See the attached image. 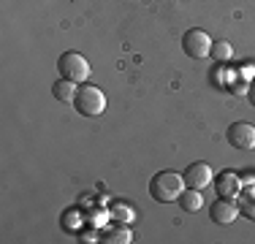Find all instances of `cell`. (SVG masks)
Returning a JSON list of instances; mask_svg holds the SVG:
<instances>
[{"mask_svg": "<svg viewBox=\"0 0 255 244\" xmlns=\"http://www.w3.org/2000/svg\"><path fill=\"white\" fill-rule=\"evenodd\" d=\"M182 190H185V176H179L177 171H157L152 176V182H149V195H152L155 201H160V204H171V201H177Z\"/></svg>", "mask_w": 255, "mask_h": 244, "instance_id": "obj_1", "label": "cell"}, {"mask_svg": "<svg viewBox=\"0 0 255 244\" xmlns=\"http://www.w3.org/2000/svg\"><path fill=\"white\" fill-rule=\"evenodd\" d=\"M215 190L220 198H236L242 193V179L234 174V171H220L215 176Z\"/></svg>", "mask_w": 255, "mask_h": 244, "instance_id": "obj_7", "label": "cell"}, {"mask_svg": "<svg viewBox=\"0 0 255 244\" xmlns=\"http://www.w3.org/2000/svg\"><path fill=\"white\" fill-rule=\"evenodd\" d=\"M236 206H239V215H245L247 220H255V190L239 193V198H236Z\"/></svg>", "mask_w": 255, "mask_h": 244, "instance_id": "obj_11", "label": "cell"}, {"mask_svg": "<svg viewBox=\"0 0 255 244\" xmlns=\"http://www.w3.org/2000/svg\"><path fill=\"white\" fill-rule=\"evenodd\" d=\"M74 109L79 114H87V117H98V114H103V109H106V95L95 84H82L76 90Z\"/></svg>", "mask_w": 255, "mask_h": 244, "instance_id": "obj_2", "label": "cell"}, {"mask_svg": "<svg viewBox=\"0 0 255 244\" xmlns=\"http://www.w3.org/2000/svg\"><path fill=\"white\" fill-rule=\"evenodd\" d=\"M212 44H215V41L209 38V33H204V30H198V27L187 30V33L182 35V49H185V54H187V57H193V60L209 57V54H212Z\"/></svg>", "mask_w": 255, "mask_h": 244, "instance_id": "obj_4", "label": "cell"}, {"mask_svg": "<svg viewBox=\"0 0 255 244\" xmlns=\"http://www.w3.org/2000/svg\"><path fill=\"white\" fill-rule=\"evenodd\" d=\"M247 98H250V103L255 106V82H250V84H247Z\"/></svg>", "mask_w": 255, "mask_h": 244, "instance_id": "obj_14", "label": "cell"}, {"mask_svg": "<svg viewBox=\"0 0 255 244\" xmlns=\"http://www.w3.org/2000/svg\"><path fill=\"white\" fill-rule=\"evenodd\" d=\"M76 82H71V79H57L54 82V87H52V93L57 101H63V103H74V98H76Z\"/></svg>", "mask_w": 255, "mask_h": 244, "instance_id": "obj_9", "label": "cell"}, {"mask_svg": "<svg viewBox=\"0 0 255 244\" xmlns=\"http://www.w3.org/2000/svg\"><path fill=\"white\" fill-rule=\"evenodd\" d=\"M103 242H109V244H128V242H130V231H128V228H112V231L103 234Z\"/></svg>", "mask_w": 255, "mask_h": 244, "instance_id": "obj_13", "label": "cell"}, {"mask_svg": "<svg viewBox=\"0 0 255 244\" xmlns=\"http://www.w3.org/2000/svg\"><path fill=\"white\" fill-rule=\"evenodd\" d=\"M212 220H215L217 225H231L239 215V206H236V198H217L215 204H212L209 209Z\"/></svg>", "mask_w": 255, "mask_h": 244, "instance_id": "obj_6", "label": "cell"}, {"mask_svg": "<svg viewBox=\"0 0 255 244\" xmlns=\"http://www.w3.org/2000/svg\"><path fill=\"white\" fill-rule=\"evenodd\" d=\"M231 54H234V49H231L228 41H215V44H212V57H215L217 63H228Z\"/></svg>", "mask_w": 255, "mask_h": 244, "instance_id": "obj_12", "label": "cell"}, {"mask_svg": "<svg viewBox=\"0 0 255 244\" xmlns=\"http://www.w3.org/2000/svg\"><path fill=\"white\" fill-rule=\"evenodd\" d=\"M226 138H228V144L234 146V149H242V152L255 149V127L250 125V122H234V125L228 127Z\"/></svg>", "mask_w": 255, "mask_h": 244, "instance_id": "obj_5", "label": "cell"}, {"mask_svg": "<svg viewBox=\"0 0 255 244\" xmlns=\"http://www.w3.org/2000/svg\"><path fill=\"white\" fill-rule=\"evenodd\" d=\"M185 185L196 187V190H204L206 185H212V168L206 163H190L185 168Z\"/></svg>", "mask_w": 255, "mask_h": 244, "instance_id": "obj_8", "label": "cell"}, {"mask_svg": "<svg viewBox=\"0 0 255 244\" xmlns=\"http://www.w3.org/2000/svg\"><path fill=\"white\" fill-rule=\"evenodd\" d=\"M57 68H60V73H63V79H71V82H76V84H82L84 79L90 76V63H87V57L79 54V52L60 54Z\"/></svg>", "mask_w": 255, "mask_h": 244, "instance_id": "obj_3", "label": "cell"}, {"mask_svg": "<svg viewBox=\"0 0 255 244\" xmlns=\"http://www.w3.org/2000/svg\"><path fill=\"white\" fill-rule=\"evenodd\" d=\"M177 201H179V206H182L185 212H198V209H201V204H204V201H201V193H198L196 187H187V190H182V195H179Z\"/></svg>", "mask_w": 255, "mask_h": 244, "instance_id": "obj_10", "label": "cell"}]
</instances>
